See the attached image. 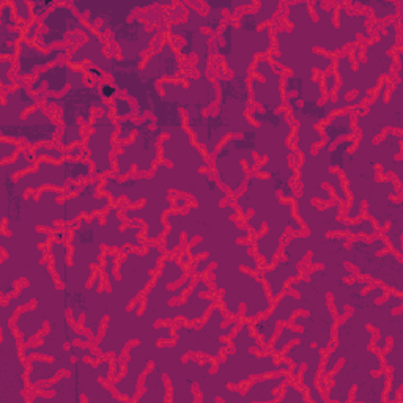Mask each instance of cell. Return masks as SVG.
<instances>
[{
  "label": "cell",
  "instance_id": "31",
  "mask_svg": "<svg viewBox=\"0 0 403 403\" xmlns=\"http://www.w3.org/2000/svg\"><path fill=\"white\" fill-rule=\"evenodd\" d=\"M322 89L327 98H334L339 89V76L334 72H327L322 76Z\"/></svg>",
  "mask_w": 403,
  "mask_h": 403
},
{
  "label": "cell",
  "instance_id": "16",
  "mask_svg": "<svg viewBox=\"0 0 403 403\" xmlns=\"http://www.w3.org/2000/svg\"><path fill=\"white\" fill-rule=\"evenodd\" d=\"M290 378L287 372L274 375L270 378H257L244 389L242 400L244 402H274L279 399L280 389Z\"/></svg>",
  "mask_w": 403,
  "mask_h": 403
},
{
  "label": "cell",
  "instance_id": "2",
  "mask_svg": "<svg viewBox=\"0 0 403 403\" xmlns=\"http://www.w3.org/2000/svg\"><path fill=\"white\" fill-rule=\"evenodd\" d=\"M162 137L164 134L154 128V118L152 115L139 120L136 136L130 144L122 145L114 153V178H122L132 172L137 175L152 174L161 158L159 144L162 142Z\"/></svg>",
  "mask_w": 403,
  "mask_h": 403
},
{
  "label": "cell",
  "instance_id": "14",
  "mask_svg": "<svg viewBox=\"0 0 403 403\" xmlns=\"http://www.w3.org/2000/svg\"><path fill=\"white\" fill-rule=\"evenodd\" d=\"M152 117L154 118V128H158L164 136L171 134L172 130L185 131L186 117L178 101L161 93L159 87H153L150 91Z\"/></svg>",
  "mask_w": 403,
  "mask_h": 403
},
{
  "label": "cell",
  "instance_id": "15",
  "mask_svg": "<svg viewBox=\"0 0 403 403\" xmlns=\"http://www.w3.org/2000/svg\"><path fill=\"white\" fill-rule=\"evenodd\" d=\"M320 132L324 139L320 152L329 150V148L337 144L339 140L358 137L359 131L356 130L355 125V114H353L351 109H345L342 112L341 110L332 112L327 122L320 125Z\"/></svg>",
  "mask_w": 403,
  "mask_h": 403
},
{
  "label": "cell",
  "instance_id": "21",
  "mask_svg": "<svg viewBox=\"0 0 403 403\" xmlns=\"http://www.w3.org/2000/svg\"><path fill=\"white\" fill-rule=\"evenodd\" d=\"M295 341H302V334L293 327H290V324H284V327L280 328L279 334L273 339L270 345L273 355H282V353L288 348L290 344Z\"/></svg>",
  "mask_w": 403,
  "mask_h": 403
},
{
  "label": "cell",
  "instance_id": "10",
  "mask_svg": "<svg viewBox=\"0 0 403 403\" xmlns=\"http://www.w3.org/2000/svg\"><path fill=\"white\" fill-rule=\"evenodd\" d=\"M87 82L89 76L84 72V68H76L68 60H60L35 76L29 82V89L33 95H40L45 91L47 95L62 96L73 86Z\"/></svg>",
  "mask_w": 403,
  "mask_h": 403
},
{
  "label": "cell",
  "instance_id": "37",
  "mask_svg": "<svg viewBox=\"0 0 403 403\" xmlns=\"http://www.w3.org/2000/svg\"><path fill=\"white\" fill-rule=\"evenodd\" d=\"M171 195L175 199V200H172V202H174V208L183 210V208H188L189 205H191V199H188L186 195L176 194V193H171Z\"/></svg>",
  "mask_w": 403,
  "mask_h": 403
},
{
  "label": "cell",
  "instance_id": "36",
  "mask_svg": "<svg viewBox=\"0 0 403 403\" xmlns=\"http://www.w3.org/2000/svg\"><path fill=\"white\" fill-rule=\"evenodd\" d=\"M314 134H320V131H315V128L312 130ZM310 139H312V144L314 145H323L324 142V139L323 136H310ZM307 137H306V132H302V131H298V147H301L304 142H306Z\"/></svg>",
  "mask_w": 403,
  "mask_h": 403
},
{
  "label": "cell",
  "instance_id": "19",
  "mask_svg": "<svg viewBox=\"0 0 403 403\" xmlns=\"http://www.w3.org/2000/svg\"><path fill=\"white\" fill-rule=\"evenodd\" d=\"M356 144H358V137H350L339 140L337 144L332 145L329 148V154H328L329 171H339V172L345 171L346 157L350 154V150L356 147Z\"/></svg>",
  "mask_w": 403,
  "mask_h": 403
},
{
  "label": "cell",
  "instance_id": "27",
  "mask_svg": "<svg viewBox=\"0 0 403 403\" xmlns=\"http://www.w3.org/2000/svg\"><path fill=\"white\" fill-rule=\"evenodd\" d=\"M282 395H279L278 402L280 403H302V402H309L307 397V392L306 391H301L298 387V383H293V381H287V383L282 386L280 389Z\"/></svg>",
  "mask_w": 403,
  "mask_h": 403
},
{
  "label": "cell",
  "instance_id": "33",
  "mask_svg": "<svg viewBox=\"0 0 403 403\" xmlns=\"http://www.w3.org/2000/svg\"><path fill=\"white\" fill-rule=\"evenodd\" d=\"M98 89H100V95L103 96V100L109 104L114 101V98L117 95H120L117 87L114 86V82L109 81V79H104L101 82H98Z\"/></svg>",
  "mask_w": 403,
  "mask_h": 403
},
{
  "label": "cell",
  "instance_id": "1",
  "mask_svg": "<svg viewBox=\"0 0 403 403\" xmlns=\"http://www.w3.org/2000/svg\"><path fill=\"white\" fill-rule=\"evenodd\" d=\"M43 106L49 112L54 108L59 109L52 115L62 123V132L57 144L63 150H68L69 147L76 144H86L87 136L84 131H87L93 123L96 117L95 110L112 115L110 104L103 100L98 82L95 86H89V84L73 86L62 96L46 95Z\"/></svg>",
  "mask_w": 403,
  "mask_h": 403
},
{
  "label": "cell",
  "instance_id": "18",
  "mask_svg": "<svg viewBox=\"0 0 403 403\" xmlns=\"http://www.w3.org/2000/svg\"><path fill=\"white\" fill-rule=\"evenodd\" d=\"M400 4L397 0H391V2H387V0H356V2H348V5L351 6H365V8H370L373 13V18L378 19V21H383V19H391V18H397L400 15Z\"/></svg>",
  "mask_w": 403,
  "mask_h": 403
},
{
  "label": "cell",
  "instance_id": "3",
  "mask_svg": "<svg viewBox=\"0 0 403 403\" xmlns=\"http://www.w3.org/2000/svg\"><path fill=\"white\" fill-rule=\"evenodd\" d=\"M73 8L101 38L137 15L139 10L154 5H175L158 0H72Z\"/></svg>",
  "mask_w": 403,
  "mask_h": 403
},
{
  "label": "cell",
  "instance_id": "6",
  "mask_svg": "<svg viewBox=\"0 0 403 403\" xmlns=\"http://www.w3.org/2000/svg\"><path fill=\"white\" fill-rule=\"evenodd\" d=\"M115 134L117 122L110 114L100 112L96 114L93 123L87 130L86 148L89 152V161L93 164L91 178L103 180L106 175L115 174L114 153H115Z\"/></svg>",
  "mask_w": 403,
  "mask_h": 403
},
{
  "label": "cell",
  "instance_id": "25",
  "mask_svg": "<svg viewBox=\"0 0 403 403\" xmlns=\"http://www.w3.org/2000/svg\"><path fill=\"white\" fill-rule=\"evenodd\" d=\"M33 157L38 162L41 159H47L52 162H62L67 158V152L55 142V144H43L33 148Z\"/></svg>",
  "mask_w": 403,
  "mask_h": 403
},
{
  "label": "cell",
  "instance_id": "22",
  "mask_svg": "<svg viewBox=\"0 0 403 403\" xmlns=\"http://www.w3.org/2000/svg\"><path fill=\"white\" fill-rule=\"evenodd\" d=\"M115 122H117V134H115V152H117L120 147L130 144L134 136H136L139 128V120L128 117V118L115 120Z\"/></svg>",
  "mask_w": 403,
  "mask_h": 403
},
{
  "label": "cell",
  "instance_id": "29",
  "mask_svg": "<svg viewBox=\"0 0 403 403\" xmlns=\"http://www.w3.org/2000/svg\"><path fill=\"white\" fill-rule=\"evenodd\" d=\"M19 21L15 15V6L11 0H2L0 2V25L8 27V29H18Z\"/></svg>",
  "mask_w": 403,
  "mask_h": 403
},
{
  "label": "cell",
  "instance_id": "9",
  "mask_svg": "<svg viewBox=\"0 0 403 403\" xmlns=\"http://www.w3.org/2000/svg\"><path fill=\"white\" fill-rule=\"evenodd\" d=\"M76 47V43H67L65 46L52 47L51 51H43L41 47L23 40L18 46V55L15 59L18 84H23L27 79L32 81L40 72L52 67L54 63L60 60H68L69 54H72Z\"/></svg>",
  "mask_w": 403,
  "mask_h": 403
},
{
  "label": "cell",
  "instance_id": "32",
  "mask_svg": "<svg viewBox=\"0 0 403 403\" xmlns=\"http://www.w3.org/2000/svg\"><path fill=\"white\" fill-rule=\"evenodd\" d=\"M57 4V0H32L33 18L41 21Z\"/></svg>",
  "mask_w": 403,
  "mask_h": 403
},
{
  "label": "cell",
  "instance_id": "12",
  "mask_svg": "<svg viewBox=\"0 0 403 403\" xmlns=\"http://www.w3.org/2000/svg\"><path fill=\"white\" fill-rule=\"evenodd\" d=\"M46 95L47 93H45V91L40 95H33L27 82L18 84L15 89L8 90L6 93H2V103H0V125L19 122L21 118L25 117V112H30L43 104Z\"/></svg>",
  "mask_w": 403,
  "mask_h": 403
},
{
  "label": "cell",
  "instance_id": "26",
  "mask_svg": "<svg viewBox=\"0 0 403 403\" xmlns=\"http://www.w3.org/2000/svg\"><path fill=\"white\" fill-rule=\"evenodd\" d=\"M199 288H200V279L195 282V285L193 288V292H191V295H188V300H189L191 306H194L197 301L202 300L200 296H199ZM178 317L186 318L188 322H200V320H203V318H205V312H203V310H200V309L189 310V309H186L185 304H183V306H178Z\"/></svg>",
  "mask_w": 403,
  "mask_h": 403
},
{
  "label": "cell",
  "instance_id": "8",
  "mask_svg": "<svg viewBox=\"0 0 403 403\" xmlns=\"http://www.w3.org/2000/svg\"><path fill=\"white\" fill-rule=\"evenodd\" d=\"M159 29L153 27L139 16H132L128 23L120 25L109 35V43L117 47L120 59H132L137 55H147L152 51L154 38L159 37Z\"/></svg>",
  "mask_w": 403,
  "mask_h": 403
},
{
  "label": "cell",
  "instance_id": "28",
  "mask_svg": "<svg viewBox=\"0 0 403 403\" xmlns=\"http://www.w3.org/2000/svg\"><path fill=\"white\" fill-rule=\"evenodd\" d=\"M21 150H23V144L21 142L8 139H0V166L15 159Z\"/></svg>",
  "mask_w": 403,
  "mask_h": 403
},
{
  "label": "cell",
  "instance_id": "5",
  "mask_svg": "<svg viewBox=\"0 0 403 403\" xmlns=\"http://www.w3.org/2000/svg\"><path fill=\"white\" fill-rule=\"evenodd\" d=\"M40 23L41 32L33 45L41 47L43 51H51L52 47L65 46L69 35L73 33H82L87 38H93L98 35L93 29H90L86 21L79 16V13L73 8L72 0L69 2H59Z\"/></svg>",
  "mask_w": 403,
  "mask_h": 403
},
{
  "label": "cell",
  "instance_id": "4",
  "mask_svg": "<svg viewBox=\"0 0 403 403\" xmlns=\"http://www.w3.org/2000/svg\"><path fill=\"white\" fill-rule=\"evenodd\" d=\"M62 132V123L43 104L27 112L19 122L0 125V139L16 140L23 147L33 148L43 144H55Z\"/></svg>",
  "mask_w": 403,
  "mask_h": 403
},
{
  "label": "cell",
  "instance_id": "34",
  "mask_svg": "<svg viewBox=\"0 0 403 403\" xmlns=\"http://www.w3.org/2000/svg\"><path fill=\"white\" fill-rule=\"evenodd\" d=\"M40 32H41V23H40L38 19H35L33 23L25 29L24 40L29 41V43H35V40H37Z\"/></svg>",
  "mask_w": 403,
  "mask_h": 403
},
{
  "label": "cell",
  "instance_id": "20",
  "mask_svg": "<svg viewBox=\"0 0 403 403\" xmlns=\"http://www.w3.org/2000/svg\"><path fill=\"white\" fill-rule=\"evenodd\" d=\"M314 79H306L300 74H285L282 77V93L284 96L298 95L302 101H306L307 84H312Z\"/></svg>",
  "mask_w": 403,
  "mask_h": 403
},
{
  "label": "cell",
  "instance_id": "30",
  "mask_svg": "<svg viewBox=\"0 0 403 403\" xmlns=\"http://www.w3.org/2000/svg\"><path fill=\"white\" fill-rule=\"evenodd\" d=\"M11 4L15 6V15L19 23H24L29 27L35 21L32 13V2H27V0H11Z\"/></svg>",
  "mask_w": 403,
  "mask_h": 403
},
{
  "label": "cell",
  "instance_id": "35",
  "mask_svg": "<svg viewBox=\"0 0 403 403\" xmlns=\"http://www.w3.org/2000/svg\"><path fill=\"white\" fill-rule=\"evenodd\" d=\"M82 68H84V72H86V74L89 77H91V79H93L95 82H101V81L106 79V77H108V76L104 74L103 69H100L95 65H84Z\"/></svg>",
  "mask_w": 403,
  "mask_h": 403
},
{
  "label": "cell",
  "instance_id": "7",
  "mask_svg": "<svg viewBox=\"0 0 403 403\" xmlns=\"http://www.w3.org/2000/svg\"><path fill=\"white\" fill-rule=\"evenodd\" d=\"M252 104L261 110L285 109V96L282 93V76L274 72L273 62L266 55H259L249 76Z\"/></svg>",
  "mask_w": 403,
  "mask_h": 403
},
{
  "label": "cell",
  "instance_id": "24",
  "mask_svg": "<svg viewBox=\"0 0 403 403\" xmlns=\"http://www.w3.org/2000/svg\"><path fill=\"white\" fill-rule=\"evenodd\" d=\"M16 86L18 81L15 59H0V87H2V93H6Z\"/></svg>",
  "mask_w": 403,
  "mask_h": 403
},
{
  "label": "cell",
  "instance_id": "13",
  "mask_svg": "<svg viewBox=\"0 0 403 403\" xmlns=\"http://www.w3.org/2000/svg\"><path fill=\"white\" fill-rule=\"evenodd\" d=\"M183 65L180 54L175 52L171 40H164L161 49L157 52L147 55V60L142 67V73L150 79L162 81H178L181 77Z\"/></svg>",
  "mask_w": 403,
  "mask_h": 403
},
{
  "label": "cell",
  "instance_id": "23",
  "mask_svg": "<svg viewBox=\"0 0 403 403\" xmlns=\"http://www.w3.org/2000/svg\"><path fill=\"white\" fill-rule=\"evenodd\" d=\"M110 109H112V118L114 120L137 117L136 104H134V101H131L130 98L125 95H117L114 98V101L110 103Z\"/></svg>",
  "mask_w": 403,
  "mask_h": 403
},
{
  "label": "cell",
  "instance_id": "11",
  "mask_svg": "<svg viewBox=\"0 0 403 403\" xmlns=\"http://www.w3.org/2000/svg\"><path fill=\"white\" fill-rule=\"evenodd\" d=\"M114 82L120 95L128 96L134 101L137 109V120H142L152 114L150 91L153 87L159 86V81L145 77L142 68L139 69H112L108 74Z\"/></svg>",
  "mask_w": 403,
  "mask_h": 403
},
{
  "label": "cell",
  "instance_id": "17",
  "mask_svg": "<svg viewBox=\"0 0 403 403\" xmlns=\"http://www.w3.org/2000/svg\"><path fill=\"white\" fill-rule=\"evenodd\" d=\"M280 6V2H268L261 0L256 10H242L237 16L238 30L242 33H256L263 24L271 23L276 16V11Z\"/></svg>",
  "mask_w": 403,
  "mask_h": 403
}]
</instances>
